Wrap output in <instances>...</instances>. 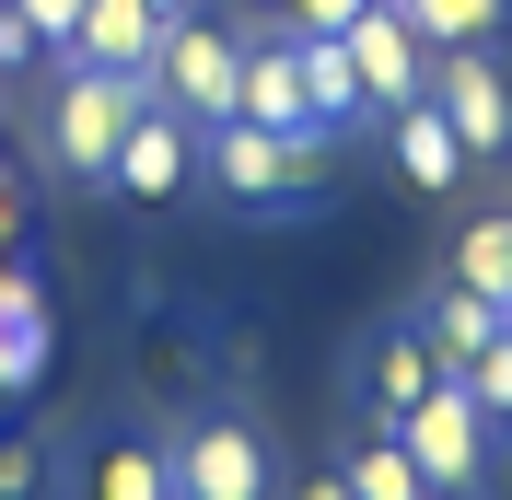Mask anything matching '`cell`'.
<instances>
[{"instance_id":"obj_18","label":"cell","mask_w":512,"mask_h":500,"mask_svg":"<svg viewBox=\"0 0 512 500\" xmlns=\"http://www.w3.org/2000/svg\"><path fill=\"white\" fill-rule=\"evenodd\" d=\"M419 24V47H489V35L512 24V0H396Z\"/></svg>"},{"instance_id":"obj_2","label":"cell","mask_w":512,"mask_h":500,"mask_svg":"<svg viewBox=\"0 0 512 500\" xmlns=\"http://www.w3.org/2000/svg\"><path fill=\"white\" fill-rule=\"evenodd\" d=\"M140 82H152V105H175L187 128H222V117H245V35L198 24V12H175Z\"/></svg>"},{"instance_id":"obj_17","label":"cell","mask_w":512,"mask_h":500,"mask_svg":"<svg viewBox=\"0 0 512 500\" xmlns=\"http://www.w3.org/2000/svg\"><path fill=\"white\" fill-rule=\"evenodd\" d=\"M454 280L478 291V303L512 314V210H489V221H466V233H454Z\"/></svg>"},{"instance_id":"obj_25","label":"cell","mask_w":512,"mask_h":500,"mask_svg":"<svg viewBox=\"0 0 512 500\" xmlns=\"http://www.w3.org/2000/svg\"><path fill=\"white\" fill-rule=\"evenodd\" d=\"M478 500H512V431H489V477H478Z\"/></svg>"},{"instance_id":"obj_20","label":"cell","mask_w":512,"mask_h":500,"mask_svg":"<svg viewBox=\"0 0 512 500\" xmlns=\"http://www.w3.org/2000/svg\"><path fill=\"white\" fill-rule=\"evenodd\" d=\"M454 384H466V396L489 407V431H512V338H489V349H478V361H466Z\"/></svg>"},{"instance_id":"obj_8","label":"cell","mask_w":512,"mask_h":500,"mask_svg":"<svg viewBox=\"0 0 512 500\" xmlns=\"http://www.w3.org/2000/svg\"><path fill=\"white\" fill-rule=\"evenodd\" d=\"M338 47H350V70H361V105H373V117H396V105H408L419 82H431V47H419V24L396 12V0H361V24L338 35Z\"/></svg>"},{"instance_id":"obj_3","label":"cell","mask_w":512,"mask_h":500,"mask_svg":"<svg viewBox=\"0 0 512 500\" xmlns=\"http://www.w3.org/2000/svg\"><path fill=\"white\" fill-rule=\"evenodd\" d=\"M140 105H152V82H140V70H94V59H70V70H59V105H47V152H59L82 187H94L105 152L128 140V117H140Z\"/></svg>"},{"instance_id":"obj_15","label":"cell","mask_w":512,"mask_h":500,"mask_svg":"<svg viewBox=\"0 0 512 500\" xmlns=\"http://www.w3.org/2000/svg\"><path fill=\"white\" fill-rule=\"evenodd\" d=\"M280 35H291V24H280ZM291 59H303V105H315V128L373 117V105H361V70H350V47H338V35H291Z\"/></svg>"},{"instance_id":"obj_28","label":"cell","mask_w":512,"mask_h":500,"mask_svg":"<svg viewBox=\"0 0 512 500\" xmlns=\"http://www.w3.org/2000/svg\"><path fill=\"white\" fill-rule=\"evenodd\" d=\"M268 12H280V0H268Z\"/></svg>"},{"instance_id":"obj_5","label":"cell","mask_w":512,"mask_h":500,"mask_svg":"<svg viewBox=\"0 0 512 500\" xmlns=\"http://www.w3.org/2000/svg\"><path fill=\"white\" fill-rule=\"evenodd\" d=\"M419 94L443 105V128L466 140V163H512V70L489 47H431V82Z\"/></svg>"},{"instance_id":"obj_7","label":"cell","mask_w":512,"mask_h":500,"mask_svg":"<svg viewBox=\"0 0 512 500\" xmlns=\"http://www.w3.org/2000/svg\"><path fill=\"white\" fill-rule=\"evenodd\" d=\"M94 187H105V198H140V210H163L175 187H198V128L175 117V105H140V117H128V140L105 152Z\"/></svg>"},{"instance_id":"obj_13","label":"cell","mask_w":512,"mask_h":500,"mask_svg":"<svg viewBox=\"0 0 512 500\" xmlns=\"http://www.w3.org/2000/svg\"><path fill=\"white\" fill-rule=\"evenodd\" d=\"M419 338L443 349V373H466V361H478L489 338H512V314H501V303H478L466 280H443L431 303H419Z\"/></svg>"},{"instance_id":"obj_4","label":"cell","mask_w":512,"mask_h":500,"mask_svg":"<svg viewBox=\"0 0 512 500\" xmlns=\"http://www.w3.org/2000/svg\"><path fill=\"white\" fill-rule=\"evenodd\" d=\"M396 442H408V466L431 477V500H478V477H489V407L466 396L454 373L396 419Z\"/></svg>"},{"instance_id":"obj_19","label":"cell","mask_w":512,"mask_h":500,"mask_svg":"<svg viewBox=\"0 0 512 500\" xmlns=\"http://www.w3.org/2000/svg\"><path fill=\"white\" fill-rule=\"evenodd\" d=\"M338 477H350V500H431V477L408 466V442H396V431H373Z\"/></svg>"},{"instance_id":"obj_24","label":"cell","mask_w":512,"mask_h":500,"mask_svg":"<svg viewBox=\"0 0 512 500\" xmlns=\"http://www.w3.org/2000/svg\"><path fill=\"white\" fill-rule=\"evenodd\" d=\"M35 47H47V35H35V24H24V12H12V0H0V70H24V59H35Z\"/></svg>"},{"instance_id":"obj_11","label":"cell","mask_w":512,"mask_h":500,"mask_svg":"<svg viewBox=\"0 0 512 500\" xmlns=\"http://www.w3.org/2000/svg\"><path fill=\"white\" fill-rule=\"evenodd\" d=\"M163 47V12L152 0H82V24H70L59 59H94V70H152Z\"/></svg>"},{"instance_id":"obj_16","label":"cell","mask_w":512,"mask_h":500,"mask_svg":"<svg viewBox=\"0 0 512 500\" xmlns=\"http://www.w3.org/2000/svg\"><path fill=\"white\" fill-rule=\"evenodd\" d=\"M35 373H47V291L0 280V396H24Z\"/></svg>"},{"instance_id":"obj_6","label":"cell","mask_w":512,"mask_h":500,"mask_svg":"<svg viewBox=\"0 0 512 500\" xmlns=\"http://www.w3.org/2000/svg\"><path fill=\"white\" fill-rule=\"evenodd\" d=\"M163 454H175V500H268V431L233 419V407L187 419Z\"/></svg>"},{"instance_id":"obj_9","label":"cell","mask_w":512,"mask_h":500,"mask_svg":"<svg viewBox=\"0 0 512 500\" xmlns=\"http://www.w3.org/2000/svg\"><path fill=\"white\" fill-rule=\"evenodd\" d=\"M431 384H443V349L419 338V314H396V326L361 349V419H373V431H396V419H408Z\"/></svg>"},{"instance_id":"obj_26","label":"cell","mask_w":512,"mask_h":500,"mask_svg":"<svg viewBox=\"0 0 512 500\" xmlns=\"http://www.w3.org/2000/svg\"><path fill=\"white\" fill-rule=\"evenodd\" d=\"M303 500H350V477H338V466H326V477H303Z\"/></svg>"},{"instance_id":"obj_10","label":"cell","mask_w":512,"mask_h":500,"mask_svg":"<svg viewBox=\"0 0 512 500\" xmlns=\"http://www.w3.org/2000/svg\"><path fill=\"white\" fill-rule=\"evenodd\" d=\"M70 500H175V454L140 431H94V454L70 466Z\"/></svg>"},{"instance_id":"obj_12","label":"cell","mask_w":512,"mask_h":500,"mask_svg":"<svg viewBox=\"0 0 512 500\" xmlns=\"http://www.w3.org/2000/svg\"><path fill=\"white\" fill-rule=\"evenodd\" d=\"M384 128H396V175H408L419 198H454V175H466V140L443 128V105H431V94H408Z\"/></svg>"},{"instance_id":"obj_14","label":"cell","mask_w":512,"mask_h":500,"mask_svg":"<svg viewBox=\"0 0 512 500\" xmlns=\"http://www.w3.org/2000/svg\"><path fill=\"white\" fill-rule=\"evenodd\" d=\"M245 117H256V128H315V105H303V59H291V35H245Z\"/></svg>"},{"instance_id":"obj_27","label":"cell","mask_w":512,"mask_h":500,"mask_svg":"<svg viewBox=\"0 0 512 500\" xmlns=\"http://www.w3.org/2000/svg\"><path fill=\"white\" fill-rule=\"evenodd\" d=\"M152 12H163V24H175V12H187V0H152Z\"/></svg>"},{"instance_id":"obj_1","label":"cell","mask_w":512,"mask_h":500,"mask_svg":"<svg viewBox=\"0 0 512 500\" xmlns=\"http://www.w3.org/2000/svg\"><path fill=\"white\" fill-rule=\"evenodd\" d=\"M326 152H338V128H256V117L198 128V175L233 210H303V198H326V175H338Z\"/></svg>"},{"instance_id":"obj_23","label":"cell","mask_w":512,"mask_h":500,"mask_svg":"<svg viewBox=\"0 0 512 500\" xmlns=\"http://www.w3.org/2000/svg\"><path fill=\"white\" fill-rule=\"evenodd\" d=\"M12 12H24V24L47 35V47H70V24H82V0H12Z\"/></svg>"},{"instance_id":"obj_21","label":"cell","mask_w":512,"mask_h":500,"mask_svg":"<svg viewBox=\"0 0 512 500\" xmlns=\"http://www.w3.org/2000/svg\"><path fill=\"white\" fill-rule=\"evenodd\" d=\"M47 489V442H0V500H35Z\"/></svg>"},{"instance_id":"obj_22","label":"cell","mask_w":512,"mask_h":500,"mask_svg":"<svg viewBox=\"0 0 512 500\" xmlns=\"http://www.w3.org/2000/svg\"><path fill=\"white\" fill-rule=\"evenodd\" d=\"M280 24H291V35H350L361 0H280Z\"/></svg>"}]
</instances>
